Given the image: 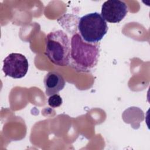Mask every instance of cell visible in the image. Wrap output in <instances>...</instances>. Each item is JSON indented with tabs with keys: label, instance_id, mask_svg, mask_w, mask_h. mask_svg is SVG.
I'll return each instance as SVG.
<instances>
[{
	"label": "cell",
	"instance_id": "cell-7",
	"mask_svg": "<svg viewBox=\"0 0 150 150\" xmlns=\"http://www.w3.org/2000/svg\"><path fill=\"white\" fill-rule=\"evenodd\" d=\"M48 104L52 108H57L60 107L63 103L62 97L57 94H55L49 96L47 100Z\"/></svg>",
	"mask_w": 150,
	"mask_h": 150
},
{
	"label": "cell",
	"instance_id": "cell-6",
	"mask_svg": "<svg viewBox=\"0 0 150 150\" xmlns=\"http://www.w3.org/2000/svg\"><path fill=\"white\" fill-rule=\"evenodd\" d=\"M65 84L63 76L57 71H53L47 73L44 78L45 93L47 96L57 94L63 89Z\"/></svg>",
	"mask_w": 150,
	"mask_h": 150
},
{
	"label": "cell",
	"instance_id": "cell-5",
	"mask_svg": "<svg viewBox=\"0 0 150 150\" xmlns=\"http://www.w3.org/2000/svg\"><path fill=\"white\" fill-rule=\"evenodd\" d=\"M128 6L126 3L120 0H108L101 6V15L110 23H119L126 16Z\"/></svg>",
	"mask_w": 150,
	"mask_h": 150
},
{
	"label": "cell",
	"instance_id": "cell-1",
	"mask_svg": "<svg viewBox=\"0 0 150 150\" xmlns=\"http://www.w3.org/2000/svg\"><path fill=\"white\" fill-rule=\"evenodd\" d=\"M100 56V45L84 41L80 34H74L70 42V63L78 72H88L97 64Z\"/></svg>",
	"mask_w": 150,
	"mask_h": 150
},
{
	"label": "cell",
	"instance_id": "cell-3",
	"mask_svg": "<svg viewBox=\"0 0 150 150\" xmlns=\"http://www.w3.org/2000/svg\"><path fill=\"white\" fill-rule=\"evenodd\" d=\"M77 28L83 39L90 43H97L108 29L106 21L98 12L90 13L81 17Z\"/></svg>",
	"mask_w": 150,
	"mask_h": 150
},
{
	"label": "cell",
	"instance_id": "cell-2",
	"mask_svg": "<svg viewBox=\"0 0 150 150\" xmlns=\"http://www.w3.org/2000/svg\"><path fill=\"white\" fill-rule=\"evenodd\" d=\"M45 55L54 64L64 67L69 64L70 42L62 30L49 33L45 39Z\"/></svg>",
	"mask_w": 150,
	"mask_h": 150
},
{
	"label": "cell",
	"instance_id": "cell-4",
	"mask_svg": "<svg viewBox=\"0 0 150 150\" xmlns=\"http://www.w3.org/2000/svg\"><path fill=\"white\" fill-rule=\"evenodd\" d=\"M28 68V59L21 53H10L3 61V72L6 76L13 79L23 77L26 74Z\"/></svg>",
	"mask_w": 150,
	"mask_h": 150
}]
</instances>
